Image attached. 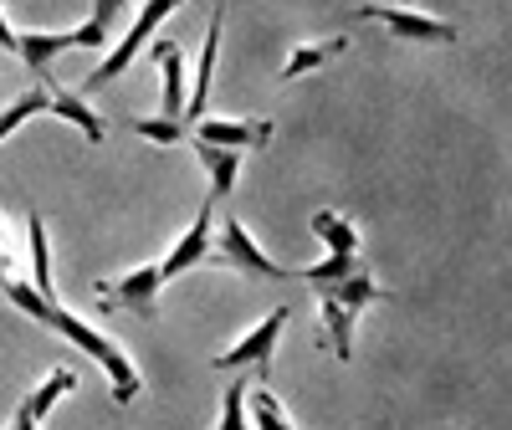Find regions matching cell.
Instances as JSON below:
<instances>
[{"instance_id": "26", "label": "cell", "mask_w": 512, "mask_h": 430, "mask_svg": "<svg viewBox=\"0 0 512 430\" xmlns=\"http://www.w3.org/2000/svg\"><path fill=\"white\" fill-rule=\"evenodd\" d=\"M400 6H415V0H400Z\"/></svg>"}, {"instance_id": "4", "label": "cell", "mask_w": 512, "mask_h": 430, "mask_svg": "<svg viewBox=\"0 0 512 430\" xmlns=\"http://www.w3.org/2000/svg\"><path fill=\"white\" fill-rule=\"evenodd\" d=\"M210 256H216L221 267H231V272H241V277H262V282H287V277H297V267H282V262H272V256L251 241V231L236 221H221L216 231H210Z\"/></svg>"}, {"instance_id": "21", "label": "cell", "mask_w": 512, "mask_h": 430, "mask_svg": "<svg viewBox=\"0 0 512 430\" xmlns=\"http://www.w3.org/2000/svg\"><path fill=\"white\" fill-rule=\"evenodd\" d=\"M134 134L149 139V144H164V149H169V144H180L190 128H185V118H164V113H159V118H139V123H134Z\"/></svg>"}, {"instance_id": "19", "label": "cell", "mask_w": 512, "mask_h": 430, "mask_svg": "<svg viewBox=\"0 0 512 430\" xmlns=\"http://www.w3.org/2000/svg\"><path fill=\"white\" fill-rule=\"evenodd\" d=\"M41 113H52L47 88H26L21 98H11V108H0V144H6L21 123H31V118H41Z\"/></svg>"}, {"instance_id": "9", "label": "cell", "mask_w": 512, "mask_h": 430, "mask_svg": "<svg viewBox=\"0 0 512 430\" xmlns=\"http://www.w3.org/2000/svg\"><path fill=\"white\" fill-rule=\"evenodd\" d=\"M210 231H216V200H205L200 210H195V221H190V231L169 246L164 256H159V282L169 287L175 277H185L190 267H200V262H210Z\"/></svg>"}, {"instance_id": "20", "label": "cell", "mask_w": 512, "mask_h": 430, "mask_svg": "<svg viewBox=\"0 0 512 430\" xmlns=\"http://www.w3.org/2000/svg\"><path fill=\"white\" fill-rule=\"evenodd\" d=\"M251 379H256V369L251 374H231V390L221 400V425L216 430H251V420H246V390H251Z\"/></svg>"}, {"instance_id": "8", "label": "cell", "mask_w": 512, "mask_h": 430, "mask_svg": "<svg viewBox=\"0 0 512 430\" xmlns=\"http://www.w3.org/2000/svg\"><path fill=\"white\" fill-rule=\"evenodd\" d=\"M93 292H98V303H103V308L134 313V318H154V313H159V292H164V282H159V267L149 262V267L123 272L118 282H98Z\"/></svg>"}, {"instance_id": "1", "label": "cell", "mask_w": 512, "mask_h": 430, "mask_svg": "<svg viewBox=\"0 0 512 430\" xmlns=\"http://www.w3.org/2000/svg\"><path fill=\"white\" fill-rule=\"evenodd\" d=\"M0 292L11 297V303L31 318V323H41V328H52L57 338H67L72 349H82L88 359H98L103 369H108V390H113V400L118 405H134L139 400V369H134V359L123 354V343L118 338H108L103 328H93V323H82L72 308H62V303H52V297H41L26 277H21V267H16V256L11 251H0Z\"/></svg>"}, {"instance_id": "15", "label": "cell", "mask_w": 512, "mask_h": 430, "mask_svg": "<svg viewBox=\"0 0 512 430\" xmlns=\"http://www.w3.org/2000/svg\"><path fill=\"white\" fill-rule=\"evenodd\" d=\"M26 246H31V287L41 297H52V303H62L57 297V277H52V236H47V221L31 210L26 215Z\"/></svg>"}, {"instance_id": "17", "label": "cell", "mask_w": 512, "mask_h": 430, "mask_svg": "<svg viewBox=\"0 0 512 430\" xmlns=\"http://www.w3.org/2000/svg\"><path fill=\"white\" fill-rule=\"evenodd\" d=\"M349 52V36H328V41H303L292 57H287V67H282V82H297V77H308L313 67H323V62H333V57H344Z\"/></svg>"}, {"instance_id": "10", "label": "cell", "mask_w": 512, "mask_h": 430, "mask_svg": "<svg viewBox=\"0 0 512 430\" xmlns=\"http://www.w3.org/2000/svg\"><path fill=\"white\" fill-rule=\"evenodd\" d=\"M200 144H216V149H267L272 144V118H200L190 123Z\"/></svg>"}, {"instance_id": "18", "label": "cell", "mask_w": 512, "mask_h": 430, "mask_svg": "<svg viewBox=\"0 0 512 430\" xmlns=\"http://www.w3.org/2000/svg\"><path fill=\"white\" fill-rule=\"evenodd\" d=\"M313 236L328 246V256H359V231L354 221H344L338 210H313Z\"/></svg>"}, {"instance_id": "11", "label": "cell", "mask_w": 512, "mask_h": 430, "mask_svg": "<svg viewBox=\"0 0 512 430\" xmlns=\"http://www.w3.org/2000/svg\"><path fill=\"white\" fill-rule=\"evenodd\" d=\"M72 390H77V369L57 364L47 379L36 384V390H26V400H21V410H16L11 430H41V425H47V415L62 405V395H72Z\"/></svg>"}, {"instance_id": "16", "label": "cell", "mask_w": 512, "mask_h": 430, "mask_svg": "<svg viewBox=\"0 0 512 430\" xmlns=\"http://www.w3.org/2000/svg\"><path fill=\"white\" fill-rule=\"evenodd\" d=\"M195 149V159H200V169H205V180H210V200H221V195H231L236 190V180H241V159L246 154H236V149H216V144H190Z\"/></svg>"}, {"instance_id": "24", "label": "cell", "mask_w": 512, "mask_h": 430, "mask_svg": "<svg viewBox=\"0 0 512 430\" xmlns=\"http://www.w3.org/2000/svg\"><path fill=\"white\" fill-rule=\"evenodd\" d=\"M0 52H11V57H16V31H11L6 11H0Z\"/></svg>"}, {"instance_id": "12", "label": "cell", "mask_w": 512, "mask_h": 430, "mask_svg": "<svg viewBox=\"0 0 512 430\" xmlns=\"http://www.w3.org/2000/svg\"><path fill=\"white\" fill-rule=\"evenodd\" d=\"M221 26H226V0L216 6V16H210V26H205V47H200V67H195V93H190V103H185V128L205 118L210 82H216V57H221Z\"/></svg>"}, {"instance_id": "13", "label": "cell", "mask_w": 512, "mask_h": 430, "mask_svg": "<svg viewBox=\"0 0 512 430\" xmlns=\"http://www.w3.org/2000/svg\"><path fill=\"white\" fill-rule=\"evenodd\" d=\"M154 67H159V113L164 118H185V47L180 41H154Z\"/></svg>"}, {"instance_id": "2", "label": "cell", "mask_w": 512, "mask_h": 430, "mask_svg": "<svg viewBox=\"0 0 512 430\" xmlns=\"http://www.w3.org/2000/svg\"><path fill=\"white\" fill-rule=\"evenodd\" d=\"M318 308H323V338L333 343V359L338 364H349L354 359V323L369 303H384L390 297V287H384L364 262L349 272V277H338V282H318Z\"/></svg>"}, {"instance_id": "6", "label": "cell", "mask_w": 512, "mask_h": 430, "mask_svg": "<svg viewBox=\"0 0 512 430\" xmlns=\"http://www.w3.org/2000/svg\"><path fill=\"white\" fill-rule=\"evenodd\" d=\"M287 318H292L287 308H272L241 343H231L226 354H216V369L221 374H251V369L256 374H272V354H277V338L287 333Z\"/></svg>"}, {"instance_id": "22", "label": "cell", "mask_w": 512, "mask_h": 430, "mask_svg": "<svg viewBox=\"0 0 512 430\" xmlns=\"http://www.w3.org/2000/svg\"><path fill=\"white\" fill-rule=\"evenodd\" d=\"M128 6V0H93V16L82 21L88 26V36L98 41V47H108V36H113V26H118V11Z\"/></svg>"}, {"instance_id": "23", "label": "cell", "mask_w": 512, "mask_h": 430, "mask_svg": "<svg viewBox=\"0 0 512 430\" xmlns=\"http://www.w3.org/2000/svg\"><path fill=\"white\" fill-rule=\"evenodd\" d=\"M354 267H359V256H323V262L303 267V272H297V277H308V282L318 287V282H338V277H349Z\"/></svg>"}, {"instance_id": "25", "label": "cell", "mask_w": 512, "mask_h": 430, "mask_svg": "<svg viewBox=\"0 0 512 430\" xmlns=\"http://www.w3.org/2000/svg\"><path fill=\"white\" fill-rule=\"evenodd\" d=\"M0 251H6V221H0Z\"/></svg>"}, {"instance_id": "7", "label": "cell", "mask_w": 512, "mask_h": 430, "mask_svg": "<svg viewBox=\"0 0 512 430\" xmlns=\"http://www.w3.org/2000/svg\"><path fill=\"white\" fill-rule=\"evenodd\" d=\"M62 52H98V41L88 26H67V31H16V57L26 62L31 77H52V62Z\"/></svg>"}, {"instance_id": "14", "label": "cell", "mask_w": 512, "mask_h": 430, "mask_svg": "<svg viewBox=\"0 0 512 430\" xmlns=\"http://www.w3.org/2000/svg\"><path fill=\"white\" fill-rule=\"evenodd\" d=\"M41 88H47V98H52V113H57L62 123H72V128H77V134L88 139V144H103V139H108V123H103V118H98L88 103H82L77 93L57 88L52 77H41Z\"/></svg>"}, {"instance_id": "5", "label": "cell", "mask_w": 512, "mask_h": 430, "mask_svg": "<svg viewBox=\"0 0 512 430\" xmlns=\"http://www.w3.org/2000/svg\"><path fill=\"white\" fill-rule=\"evenodd\" d=\"M354 21H379L390 36L415 41V47H456V41H461V26L436 21V16H420L410 6H374V0H369V6L354 11Z\"/></svg>"}, {"instance_id": "3", "label": "cell", "mask_w": 512, "mask_h": 430, "mask_svg": "<svg viewBox=\"0 0 512 430\" xmlns=\"http://www.w3.org/2000/svg\"><path fill=\"white\" fill-rule=\"evenodd\" d=\"M180 6H185V0H144L139 16H134V26H128V31H123V41L108 52V62H103L98 72H88V82H82V93H103L113 77H123L128 67H134V57L149 47V36H154V31L169 21V16H175Z\"/></svg>"}]
</instances>
